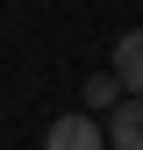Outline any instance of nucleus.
<instances>
[{
    "label": "nucleus",
    "mask_w": 143,
    "mask_h": 150,
    "mask_svg": "<svg viewBox=\"0 0 143 150\" xmlns=\"http://www.w3.org/2000/svg\"><path fill=\"white\" fill-rule=\"evenodd\" d=\"M100 143H107V129L93 115H57L50 136H43V150H100Z\"/></svg>",
    "instance_id": "1"
},
{
    "label": "nucleus",
    "mask_w": 143,
    "mask_h": 150,
    "mask_svg": "<svg viewBox=\"0 0 143 150\" xmlns=\"http://www.w3.org/2000/svg\"><path fill=\"white\" fill-rule=\"evenodd\" d=\"M107 143H115V150H143V93L115 100V115H107Z\"/></svg>",
    "instance_id": "2"
},
{
    "label": "nucleus",
    "mask_w": 143,
    "mask_h": 150,
    "mask_svg": "<svg viewBox=\"0 0 143 150\" xmlns=\"http://www.w3.org/2000/svg\"><path fill=\"white\" fill-rule=\"evenodd\" d=\"M115 79L129 86V93H143V29H129L115 43Z\"/></svg>",
    "instance_id": "3"
},
{
    "label": "nucleus",
    "mask_w": 143,
    "mask_h": 150,
    "mask_svg": "<svg viewBox=\"0 0 143 150\" xmlns=\"http://www.w3.org/2000/svg\"><path fill=\"white\" fill-rule=\"evenodd\" d=\"M122 93H129V86H122L115 71H93V79H86V107H115Z\"/></svg>",
    "instance_id": "4"
}]
</instances>
